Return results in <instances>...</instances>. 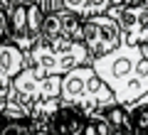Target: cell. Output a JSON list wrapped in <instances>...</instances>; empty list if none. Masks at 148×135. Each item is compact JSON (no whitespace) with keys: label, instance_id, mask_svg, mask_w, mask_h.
Returning <instances> with one entry per match:
<instances>
[{"label":"cell","instance_id":"1","mask_svg":"<svg viewBox=\"0 0 148 135\" xmlns=\"http://www.w3.org/2000/svg\"><path fill=\"white\" fill-rule=\"evenodd\" d=\"M91 64L101 74V79L111 86L119 103H133L148 94V59L141 44L123 42L114 52L94 57Z\"/></svg>","mask_w":148,"mask_h":135},{"label":"cell","instance_id":"2","mask_svg":"<svg viewBox=\"0 0 148 135\" xmlns=\"http://www.w3.org/2000/svg\"><path fill=\"white\" fill-rule=\"evenodd\" d=\"M62 101L79 106L86 113H96L109 106L119 103L111 86L101 79L94 64H84L62 76Z\"/></svg>","mask_w":148,"mask_h":135},{"label":"cell","instance_id":"3","mask_svg":"<svg viewBox=\"0 0 148 135\" xmlns=\"http://www.w3.org/2000/svg\"><path fill=\"white\" fill-rule=\"evenodd\" d=\"M30 64L42 69L47 74H67L77 66L94 62V54L89 52L84 42H74L67 37H42L35 47L30 49Z\"/></svg>","mask_w":148,"mask_h":135},{"label":"cell","instance_id":"4","mask_svg":"<svg viewBox=\"0 0 148 135\" xmlns=\"http://www.w3.org/2000/svg\"><path fill=\"white\" fill-rule=\"evenodd\" d=\"M42 5L27 3V5H15L12 10H0V22H3V39L15 42L20 49L30 52L37 42L42 39V25H45Z\"/></svg>","mask_w":148,"mask_h":135},{"label":"cell","instance_id":"5","mask_svg":"<svg viewBox=\"0 0 148 135\" xmlns=\"http://www.w3.org/2000/svg\"><path fill=\"white\" fill-rule=\"evenodd\" d=\"M12 98L27 103L30 108L37 101L62 98V74H47L30 64L12 81Z\"/></svg>","mask_w":148,"mask_h":135},{"label":"cell","instance_id":"6","mask_svg":"<svg viewBox=\"0 0 148 135\" xmlns=\"http://www.w3.org/2000/svg\"><path fill=\"white\" fill-rule=\"evenodd\" d=\"M84 44L94 57L114 52L123 44V30L116 17L111 15H96L84 22Z\"/></svg>","mask_w":148,"mask_h":135},{"label":"cell","instance_id":"7","mask_svg":"<svg viewBox=\"0 0 148 135\" xmlns=\"http://www.w3.org/2000/svg\"><path fill=\"white\" fill-rule=\"evenodd\" d=\"M30 66V54L20 49L15 42H0V98H12V81L20 76V71Z\"/></svg>","mask_w":148,"mask_h":135},{"label":"cell","instance_id":"8","mask_svg":"<svg viewBox=\"0 0 148 135\" xmlns=\"http://www.w3.org/2000/svg\"><path fill=\"white\" fill-rule=\"evenodd\" d=\"M106 15L119 20L126 44H143L148 39V5H111Z\"/></svg>","mask_w":148,"mask_h":135},{"label":"cell","instance_id":"9","mask_svg":"<svg viewBox=\"0 0 148 135\" xmlns=\"http://www.w3.org/2000/svg\"><path fill=\"white\" fill-rule=\"evenodd\" d=\"M126 111H128V120H131V133L148 135V94L133 103H126Z\"/></svg>","mask_w":148,"mask_h":135},{"label":"cell","instance_id":"10","mask_svg":"<svg viewBox=\"0 0 148 135\" xmlns=\"http://www.w3.org/2000/svg\"><path fill=\"white\" fill-rule=\"evenodd\" d=\"M59 12V20H62V37L74 42H84V17H79L77 12H69V10H57Z\"/></svg>","mask_w":148,"mask_h":135},{"label":"cell","instance_id":"11","mask_svg":"<svg viewBox=\"0 0 148 135\" xmlns=\"http://www.w3.org/2000/svg\"><path fill=\"white\" fill-rule=\"evenodd\" d=\"M30 115H32V108H30L27 103H22V101H17V98L3 101V120H5V123L30 120Z\"/></svg>","mask_w":148,"mask_h":135},{"label":"cell","instance_id":"12","mask_svg":"<svg viewBox=\"0 0 148 135\" xmlns=\"http://www.w3.org/2000/svg\"><path fill=\"white\" fill-rule=\"evenodd\" d=\"M111 133H114V125L109 123V118L104 115V111L89 113V120H86L84 135H111Z\"/></svg>","mask_w":148,"mask_h":135},{"label":"cell","instance_id":"13","mask_svg":"<svg viewBox=\"0 0 148 135\" xmlns=\"http://www.w3.org/2000/svg\"><path fill=\"white\" fill-rule=\"evenodd\" d=\"M42 37H62V20H59V12L52 10L45 15V25H42Z\"/></svg>","mask_w":148,"mask_h":135},{"label":"cell","instance_id":"14","mask_svg":"<svg viewBox=\"0 0 148 135\" xmlns=\"http://www.w3.org/2000/svg\"><path fill=\"white\" fill-rule=\"evenodd\" d=\"M62 7L69 12H77L84 20L91 17V0H62Z\"/></svg>","mask_w":148,"mask_h":135},{"label":"cell","instance_id":"15","mask_svg":"<svg viewBox=\"0 0 148 135\" xmlns=\"http://www.w3.org/2000/svg\"><path fill=\"white\" fill-rule=\"evenodd\" d=\"M3 135H32V120H15V123H5Z\"/></svg>","mask_w":148,"mask_h":135},{"label":"cell","instance_id":"16","mask_svg":"<svg viewBox=\"0 0 148 135\" xmlns=\"http://www.w3.org/2000/svg\"><path fill=\"white\" fill-rule=\"evenodd\" d=\"M27 3H35V0H0V10H12L15 5H27Z\"/></svg>","mask_w":148,"mask_h":135},{"label":"cell","instance_id":"17","mask_svg":"<svg viewBox=\"0 0 148 135\" xmlns=\"http://www.w3.org/2000/svg\"><path fill=\"white\" fill-rule=\"evenodd\" d=\"M37 5H42V10L45 12H52V10H57V3L54 0H35Z\"/></svg>","mask_w":148,"mask_h":135},{"label":"cell","instance_id":"18","mask_svg":"<svg viewBox=\"0 0 148 135\" xmlns=\"http://www.w3.org/2000/svg\"><path fill=\"white\" fill-rule=\"evenodd\" d=\"M141 49H143V54H146V59H148V39H146V42L141 44Z\"/></svg>","mask_w":148,"mask_h":135}]
</instances>
